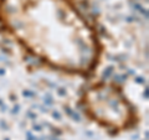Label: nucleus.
Segmentation results:
<instances>
[{
  "label": "nucleus",
  "instance_id": "nucleus-1",
  "mask_svg": "<svg viewBox=\"0 0 149 140\" xmlns=\"http://www.w3.org/2000/svg\"><path fill=\"white\" fill-rule=\"evenodd\" d=\"M0 26L52 68L86 74L98 62L96 30L72 0H0Z\"/></svg>",
  "mask_w": 149,
  "mask_h": 140
},
{
  "label": "nucleus",
  "instance_id": "nucleus-2",
  "mask_svg": "<svg viewBox=\"0 0 149 140\" xmlns=\"http://www.w3.org/2000/svg\"><path fill=\"white\" fill-rule=\"evenodd\" d=\"M81 103L88 118L113 132L130 128L137 118L123 91L113 83L102 82L88 87Z\"/></svg>",
  "mask_w": 149,
  "mask_h": 140
}]
</instances>
